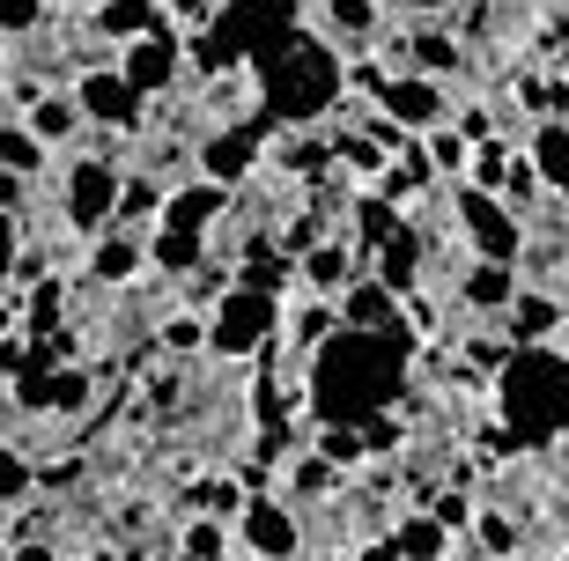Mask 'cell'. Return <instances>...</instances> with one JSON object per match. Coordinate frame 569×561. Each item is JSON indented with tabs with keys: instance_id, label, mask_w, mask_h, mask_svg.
Instances as JSON below:
<instances>
[{
	"instance_id": "1",
	"label": "cell",
	"mask_w": 569,
	"mask_h": 561,
	"mask_svg": "<svg viewBox=\"0 0 569 561\" xmlns=\"http://www.w3.org/2000/svg\"><path fill=\"white\" fill-rule=\"evenodd\" d=\"M415 325H333V333L311 348V377H303V392H311V414L318 421H362L378 414V407H400L415 384Z\"/></svg>"
},
{
	"instance_id": "2",
	"label": "cell",
	"mask_w": 569,
	"mask_h": 561,
	"mask_svg": "<svg viewBox=\"0 0 569 561\" xmlns=\"http://www.w3.org/2000/svg\"><path fill=\"white\" fill-rule=\"evenodd\" d=\"M252 74H259V97H267V104H259V126H318L340 104V89H348L340 52L326 38H311L303 22H296L274 52H259Z\"/></svg>"
},
{
	"instance_id": "3",
	"label": "cell",
	"mask_w": 569,
	"mask_h": 561,
	"mask_svg": "<svg viewBox=\"0 0 569 561\" xmlns=\"http://www.w3.org/2000/svg\"><path fill=\"white\" fill-rule=\"evenodd\" d=\"M496 407L526 451L555 443L569 429V354L540 348V340H510L503 370H496Z\"/></svg>"
},
{
	"instance_id": "4",
	"label": "cell",
	"mask_w": 569,
	"mask_h": 561,
	"mask_svg": "<svg viewBox=\"0 0 569 561\" xmlns=\"http://www.w3.org/2000/svg\"><path fill=\"white\" fill-rule=\"evenodd\" d=\"M274 325H281V295H267V289H244V281H230V289L214 295L208 348L222 354V362H244V354L274 348Z\"/></svg>"
},
{
	"instance_id": "5",
	"label": "cell",
	"mask_w": 569,
	"mask_h": 561,
	"mask_svg": "<svg viewBox=\"0 0 569 561\" xmlns=\"http://www.w3.org/2000/svg\"><path fill=\"white\" fill-rule=\"evenodd\" d=\"M459 229H466V244L481 251V259H526V222L510 214L503 192H481V186H459Z\"/></svg>"
},
{
	"instance_id": "6",
	"label": "cell",
	"mask_w": 569,
	"mask_h": 561,
	"mask_svg": "<svg viewBox=\"0 0 569 561\" xmlns=\"http://www.w3.org/2000/svg\"><path fill=\"white\" fill-rule=\"evenodd\" d=\"M370 104H378L385 119L400 126V133H429V126H443V119H451V104H443L437 74H378Z\"/></svg>"
},
{
	"instance_id": "7",
	"label": "cell",
	"mask_w": 569,
	"mask_h": 561,
	"mask_svg": "<svg viewBox=\"0 0 569 561\" xmlns=\"http://www.w3.org/2000/svg\"><path fill=\"white\" fill-rule=\"evenodd\" d=\"M178 67H186V38H178L170 22H156V30L127 38V60H119V74H127L141 97H163V89L178 82Z\"/></svg>"
},
{
	"instance_id": "8",
	"label": "cell",
	"mask_w": 569,
	"mask_h": 561,
	"mask_svg": "<svg viewBox=\"0 0 569 561\" xmlns=\"http://www.w3.org/2000/svg\"><path fill=\"white\" fill-rule=\"evenodd\" d=\"M237 554H303L289 502L281 495H244L237 502Z\"/></svg>"
},
{
	"instance_id": "9",
	"label": "cell",
	"mask_w": 569,
	"mask_h": 561,
	"mask_svg": "<svg viewBox=\"0 0 569 561\" xmlns=\"http://www.w3.org/2000/svg\"><path fill=\"white\" fill-rule=\"evenodd\" d=\"M111 200H119V163L111 156H82L67 170V222L82 229H111Z\"/></svg>"
},
{
	"instance_id": "10",
	"label": "cell",
	"mask_w": 569,
	"mask_h": 561,
	"mask_svg": "<svg viewBox=\"0 0 569 561\" xmlns=\"http://www.w3.org/2000/svg\"><path fill=\"white\" fill-rule=\"evenodd\" d=\"M74 104H82V119L133 133V126H141V111H148V97L127 82V74H119V67H89L82 82H74Z\"/></svg>"
},
{
	"instance_id": "11",
	"label": "cell",
	"mask_w": 569,
	"mask_h": 561,
	"mask_svg": "<svg viewBox=\"0 0 569 561\" xmlns=\"http://www.w3.org/2000/svg\"><path fill=\"white\" fill-rule=\"evenodd\" d=\"M259 141H267V126H259V119L208 133V141L192 148V156H200V178H214V186H230V192H237L244 178H252V163H259Z\"/></svg>"
},
{
	"instance_id": "12",
	"label": "cell",
	"mask_w": 569,
	"mask_h": 561,
	"mask_svg": "<svg viewBox=\"0 0 569 561\" xmlns=\"http://www.w3.org/2000/svg\"><path fill=\"white\" fill-rule=\"evenodd\" d=\"M422 251H429V237L415 222H400L385 244H370V259H362V273H378L392 295H415L422 289Z\"/></svg>"
},
{
	"instance_id": "13",
	"label": "cell",
	"mask_w": 569,
	"mask_h": 561,
	"mask_svg": "<svg viewBox=\"0 0 569 561\" xmlns=\"http://www.w3.org/2000/svg\"><path fill=\"white\" fill-rule=\"evenodd\" d=\"M222 214H230V186H214V178H192V186L163 192L156 222H163V229H192V237H208Z\"/></svg>"
},
{
	"instance_id": "14",
	"label": "cell",
	"mask_w": 569,
	"mask_h": 561,
	"mask_svg": "<svg viewBox=\"0 0 569 561\" xmlns=\"http://www.w3.org/2000/svg\"><path fill=\"white\" fill-rule=\"evenodd\" d=\"M141 267H148L141 237H133V229H119V222L104 229V244L89 251V281H97V289H127V281H133Z\"/></svg>"
},
{
	"instance_id": "15",
	"label": "cell",
	"mask_w": 569,
	"mask_h": 561,
	"mask_svg": "<svg viewBox=\"0 0 569 561\" xmlns=\"http://www.w3.org/2000/svg\"><path fill=\"white\" fill-rule=\"evenodd\" d=\"M510 295H518V267H510V259H481V251H473V267L459 273V303H466V311H503Z\"/></svg>"
},
{
	"instance_id": "16",
	"label": "cell",
	"mask_w": 569,
	"mask_h": 561,
	"mask_svg": "<svg viewBox=\"0 0 569 561\" xmlns=\"http://www.w3.org/2000/svg\"><path fill=\"white\" fill-rule=\"evenodd\" d=\"M340 325H362V333H370V325H400V295L385 289L378 273H356L348 295H340Z\"/></svg>"
},
{
	"instance_id": "17",
	"label": "cell",
	"mask_w": 569,
	"mask_h": 561,
	"mask_svg": "<svg viewBox=\"0 0 569 561\" xmlns=\"http://www.w3.org/2000/svg\"><path fill=\"white\" fill-rule=\"evenodd\" d=\"M370 547H378V554H451L459 540H451V524H443L437 510H415L407 524H392V532H378Z\"/></svg>"
},
{
	"instance_id": "18",
	"label": "cell",
	"mask_w": 569,
	"mask_h": 561,
	"mask_svg": "<svg viewBox=\"0 0 569 561\" xmlns=\"http://www.w3.org/2000/svg\"><path fill=\"white\" fill-rule=\"evenodd\" d=\"M296 273H303L318 295H333V289H348V281L362 273V251H356V244H303Z\"/></svg>"
},
{
	"instance_id": "19",
	"label": "cell",
	"mask_w": 569,
	"mask_h": 561,
	"mask_svg": "<svg viewBox=\"0 0 569 561\" xmlns=\"http://www.w3.org/2000/svg\"><path fill=\"white\" fill-rule=\"evenodd\" d=\"M532 178H540L548 192H562V200H569V126L555 119V111H548L540 126H532Z\"/></svg>"
},
{
	"instance_id": "20",
	"label": "cell",
	"mask_w": 569,
	"mask_h": 561,
	"mask_svg": "<svg viewBox=\"0 0 569 561\" xmlns=\"http://www.w3.org/2000/svg\"><path fill=\"white\" fill-rule=\"evenodd\" d=\"M148 267H156V273H200V267H208V237H192V229H156Z\"/></svg>"
},
{
	"instance_id": "21",
	"label": "cell",
	"mask_w": 569,
	"mask_h": 561,
	"mask_svg": "<svg viewBox=\"0 0 569 561\" xmlns=\"http://www.w3.org/2000/svg\"><path fill=\"white\" fill-rule=\"evenodd\" d=\"M156 208H163V186L156 178H119V200H111V222L119 229H141V222H156Z\"/></svg>"
},
{
	"instance_id": "22",
	"label": "cell",
	"mask_w": 569,
	"mask_h": 561,
	"mask_svg": "<svg viewBox=\"0 0 569 561\" xmlns=\"http://www.w3.org/2000/svg\"><path fill=\"white\" fill-rule=\"evenodd\" d=\"M30 133H38V141H67V133H74V126H82V104H74V97H30Z\"/></svg>"
},
{
	"instance_id": "23",
	"label": "cell",
	"mask_w": 569,
	"mask_h": 561,
	"mask_svg": "<svg viewBox=\"0 0 569 561\" xmlns=\"http://www.w3.org/2000/svg\"><path fill=\"white\" fill-rule=\"evenodd\" d=\"M156 22H163L156 0H104V8H97V30H104V38H141Z\"/></svg>"
},
{
	"instance_id": "24",
	"label": "cell",
	"mask_w": 569,
	"mask_h": 561,
	"mask_svg": "<svg viewBox=\"0 0 569 561\" xmlns=\"http://www.w3.org/2000/svg\"><path fill=\"white\" fill-rule=\"evenodd\" d=\"M503 170H510V148H503V133H481V141L466 148V186L503 192Z\"/></svg>"
},
{
	"instance_id": "25",
	"label": "cell",
	"mask_w": 569,
	"mask_h": 561,
	"mask_svg": "<svg viewBox=\"0 0 569 561\" xmlns=\"http://www.w3.org/2000/svg\"><path fill=\"white\" fill-rule=\"evenodd\" d=\"M459 38H443V30H415V44H407V67L415 74H459Z\"/></svg>"
},
{
	"instance_id": "26",
	"label": "cell",
	"mask_w": 569,
	"mask_h": 561,
	"mask_svg": "<svg viewBox=\"0 0 569 561\" xmlns=\"http://www.w3.org/2000/svg\"><path fill=\"white\" fill-rule=\"evenodd\" d=\"M0 170H16V178H38L44 170V141L30 126H0Z\"/></svg>"
},
{
	"instance_id": "27",
	"label": "cell",
	"mask_w": 569,
	"mask_h": 561,
	"mask_svg": "<svg viewBox=\"0 0 569 561\" xmlns=\"http://www.w3.org/2000/svg\"><path fill=\"white\" fill-rule=\"evenodd\" d=\"M333 156L356 170V178H385V148L370 141V133H333Z\"/></svg>"
},
{
	"instance_id": "28",
	"label": "cell",
	"mask_w": 569,
	"mask_h": 561,
	"mask_svg": "<svg viewBox=\"0 0 569 561\" xmlns=\"http://www.w3.org/2000/svg\"><path fill=\"white\" fill-rule=\"evenodd\" d=\"M333 325H340V311H333V303H303V311L289 318V340H296V354H311L318 340L333 333Z\"/></svg>"
},
{
	"instance_id": "29",
	"label": "cell",
	"mask_w": 569,
	"mask_h": 561,
	"mask_svg": "<svg viewBox=\"0 0 569 561\" xmlns=\"http://www.w3.org/2000/svg\"><path fill=\"white\" fill-rule=\"evenodd\" d=\"M289 488H296V495H303V502H311V495H333V488H340V465H326V458H296V473H289Z\"/></svg>"
},
{
	"instance_id": "30",
	"label": "cell",
	"mask_w": 569,
	"mask_h": 561,
	"mask_svg": "<svg viewBox=\"0 0 569 561\" xmlns=\"http://www.w3.org/2000/svg\"><path fill=\"white\" fill-rule=\"evenodd\" d=\"M30 480H38V473H30V458H22L16 443H0V510L30 495Z\"/></svg>"
},
{
	"instance_id": "31",
	"label": "cell",
	"mask_w": 569,
	"mask_h": 561,
	"mask_svg": "<svg viewBox=\"0 0 569 561\" xmlns=\"http://www.w3.org/2000/svg\"><path fill=\"white\" fill-rule=\"evenodd\" d=\"M326 22L333 30H356V38H378V8L370 0H326Z\"/></svg>"
},
{
	"instance_id": "32",
	"label": "cell",
	"mask_w": 569,
	"mask_h": 561,
	"mask_svg": "<svg viewBox=\"0 0 569 561\" xmlns=\"http://www.w3.org/2000/svg\"><path fill=\"white\" fill-rule=\"evenodd\" d=\"M178 554H237V540L222 532L214 518H200V524H186V540H178Z\"/></svg>"
},
{
	"instance_id": "33",
	"label": "cell",
	"mask_w": 569,
	"mask_h": 561,
	"mask_svg": "<svg viewBox=\"0 0 569 561\" xmlns=\"http://www.w3.org/2000/svg\"><path fill=\"white\" fill-rule=\"evenodd\" d=\"M163 348H170V354H192V348H208V325H200L192 311H178V318L163 325Z\"/></svg>"
},
{
	"instance_id": "34",
	"label": "cell",
	"mask_w": 569,
	"mask_h": 561,
	"mask_svg": "<svg viewBox=\"0 0 569 561\" xmlns=\"http://www.w3.org/2000/svg\"><path fill=\"white\" fill-rule=\"evenodd\" d=\"M429 133H437V126H429ZM466 148H473L466 133H437V141L422 148V163H429V170H459V163H466Z\"/></svg>"
},
{
	"instance_id": "35",
	"label": "cell",
	"mask_w": 569,
	"mask_h": 561,
	"mask_svg": "<svg viewBox=\"0 0 569 561\" xmlns=\"http://www.w3.org/2000/svg\"><path fill=\"white\" fill-rule=\"evenodd\" d=\"M16 251H22V229H16V214L0 208V289H8V281L22 273V259H16Z\"/></svg>"
},
{
	"instance_id": "36",
	"label": "cell",
	"mask_w": 569,
	"mask_h": 561,
	"mask_svg": "<svg viewBox=\"0 0 569 561\" xmlns=\"http://www.w3.org/2000/svg\"><path fill=\"white\" fill-rule=\"evenodd\" d=\"M237 480H200V510H208V518H237Z\"/></svg>"
},
{
	"instance_id": "37",
	"label": "cell",
	"mask_w": 569,
	"mask_h": 561,
	"mask_svg": "<svg viewBox=\"0 0 569 561\" xmlns=\"http://www.w3.org/2000/svg\"><path fill=\"white\" fill-rule=\"evenodd\" d=\"M473 547H488V554H510V547H518V524L481 518V540H466V554H473Z\"/></svg>"
},
{
	"instance_id": "38",
	"label": "cell",
	"mask_w": 569,
	"mask_h": 561,
	"mask_svg": "<svg viewBox=\"0 0 569 561\" xmlns=\"http://www.w3.org/2000/svg\"><path fill=\"white\" fill-rule=\"evenodd\" d=\"M44 0H0V30H38Z\"/></svg>"
},
{
	"instance_id": "39",
	"label": "cell",
	"mask_w": 569,
	"mask_h": 561,
	"mask_svg": "<svg viewBox=\"0 0 569 561\" xmlns=\"http://www.w3.org/2000/svg\"><path fill=\"white\" fill-rule=\"evenodd\" d=\"M178 16H186V22H208V16H214V0H178Z\"/></svg>"
},
{
	"instance_id": "40",
	"label": "cell",
	"mask_w": 569,
	"mask_h": 561,
	"mask_svg": "<svg viewBox=\"0 0 569 561\" xmlns=\"http://www.w3.org/2000/svg\"><path fill=\"white\" fill-rule=\"evenodd\" d=\"M407 8H422V16H437V8H451V0H407Z\"/></svg>"
}]
</instances>
